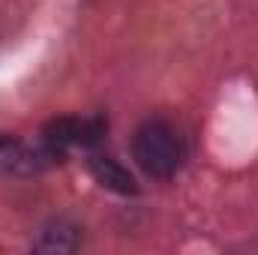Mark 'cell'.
I'll list each match as a JSON object with an SVG mask.
<instances>
[{"label":"cell","mask_w":258,"mask_h":255,"mask_svg":"<svg viewBox=\"0 0 258 255\" xmlns=\"http://www.w3.org/2000/svg\"><path fill=\"white\" fill-rule=\"evenodd\" d=\"M105 132V120L102 117H87V120H78V117H60V120H51L45 132H42V141L54 150L63 153L66 147L72 144H81V147H90L102 138Z\"/></svg>","instance_id":"7a4b0ae2"},{"label":"cell","mask_w":258,"mask_h":255,"mask_svg":"<svg viewBox=\"0 0 258 255\" xmlns=\"http://www.w3.org/2000/svg\"><path fill=\"white\" fill-rule=\"evenodd\" d=\"M90 174L96 177L99 186L111 192H120V195H135L138 192V183L135 177L129 174V168H123L114 156H90Z\"/></svg>","instance_id":"277c9868"},{"label":"cell","mask_w":258,"mask_h":255,"mask_svg":"<svg viewBox=\"0 0 258 255\" xmlns=\"http://www.w3.org/2000/svg\"><path fill=\"white\" fill-rule=\"evenodd\" d=\"M9 144H12V138H9V135H3V132H0V150H3V147H9Z\"/></svg>","instance_id":"5b68a950"},{"label":"cell","mask_w":258,"mask_h":255,"mask_svg":"<svg viewBox=\"0 0 258 255\" xmlns=\"http://www.w3.org/2000/svg\"><path fill=\"white\" fill-rule=\"evenodd\" d=\"M132 159L147 177H171L186 162V141L174 123L153 117L135 129Z\"/></svg>","instance_id":"6da1fadb"},{"label":"cell","mask_w":258,"mask_h":255,"mask_svg":"<svg viewBox=\"0 0 258 255\" xmlns=\"http://www.w3.org/2000/svg\"><path fill=\"white\" fill-rule=\"evenodd\" d=\"M78 246H81V225H75L66 216L48 219L33 243L36 252H75Z\"/></svg>","instance_id":"3957f363"}]
</instances>
